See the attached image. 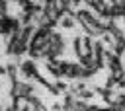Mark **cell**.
<instances>
[{"instance_id":"cell-1","label":"cell","mask_w":125,"mask_h":111,"mask_svg":"<svg viewBox=\"0 0 125 111\" xmlns=\"http://www.w3.org/2000/svg\"><path fill=\"white\" fill-rule=\"evenodd\" d=\"M61 25L68 29V27H72V25H74V19H72L70 16H66V14H62V16H61Z\"/></svg>"}]
</instances>
